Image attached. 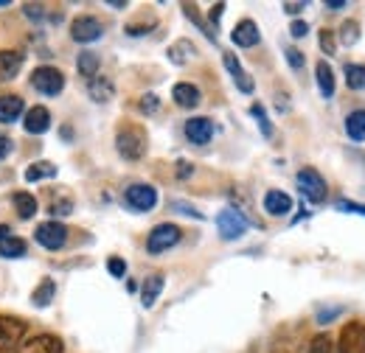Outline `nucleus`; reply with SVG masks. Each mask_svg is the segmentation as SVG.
<instances>
[{"label": "nucleus", "mask_w": 365, "mask_h": 353, "mask_svg": "<svg viewBox=\"0 0 365 353\" xmlns=\"http://www.w3.org/2000/svg\"><path fill=\"white\" fill-rule=\"evenodd\" d=\"M115 149L124 160H140L149 149V137H146V130L138 127V124H124L118 132H115Z\"/></svg>", "instance_id": "1"}, {"label": "nucleus", "mask_w": 365, "mask_h": 353, "mask_svg": "<svg viewBox=\"0 0 365 353\" xmlns=\"http://www.w3.org/2000/svg\"><path fill=\"white\" fill-rule=\"evenodd\" d=\"M182 238V230L172 221H163V224H155L152 233L146 236V253L149 255H160V253H169L172 247H178Z\"/></svg>", "instance_id": "2"}, {"label": "nucleus", "mask_w": 365, "mask_h": 353, "mask_svg": "<svg viewBox=\"0 0 365 353\" xmlns=\"http://www.w3.org/2000/svg\"><path fill=\"white\" fill-rule=\"evenodd\" d=\"M295 182H298V191L304 194V199H309L312 205L326 202L329 185H326V179H323V174H320L318 169H301L298 176H295Z\"/></svg>", "instance_id": "3"}, {"label": "nucleus", "mask_w": 365, "mask_h": 353, "mask_svg": "<svg viewBox=\"0 0 365 353\" xmlns=\"http://www.w3.org/2000/svg\"><path fill=\"white\" fill-rule=\"evenodd\" d=\"M31 88L37 90V93H43V95H48V98H53V95H59L65 90V73L59 68L40 65L31 73Z\"/></svg>", "instance_id": "4"}, {"label": "nucleus", "mask_w": 365, "mask_h": 353, "mask_svg": "<svg viewBox=\"0 0 365 353\" xmlns=\"http://www.w3.org/2000/svg\"><path fill=\"white\" fill-rule=\"evenodd\" d=\"M331 353H365V322H346L337 334V342Z\"/></svg>", "instance_id": "5"}, {"label": "nucleus", "mask_w": 365, "mask_h": 353, "mask_svg": "<svg viewBox=\"0 0 365 353\" xmlns=\"http://www.w3.org/2000/svg\"><path fill=\"white\" fill-rule=\"evenodd\" d=\"M34 241H37L40 247L51 250V253H56V250H62V247L68 244V227L56 219L43 221V224H37V230H34Z\"/></svg>", "instance_id": "6"}, {"label": "nucleus", "mask_w": 365, "mask_h": 353, "mask_svg": "<svg viewBox=\"0 0 365 353\" xmlns=\"http://www.w3.org/2000/svg\"><path fill=\"white\" fill-rule=\"evenodd\" d=\"M124 202L138 211V214H146L158 205V188L155 185H146V182H133L127 191H124Z\"/></svg>", "instance_id": "7"}, {"label": "nucleus", "mask_w": 365, "mask_h": 353, "mask_svg": "<svg viewBox=\"0 0 365 353\" xmlns=\"http://www.w3.org/2000/svg\"><path fill=\"white\" fill-rule=\"evenodd\" d=\"M71 37H73L76 43L91 45L104 37V23H101L98 17H93V14H82V17H76V20L71 23Z\"/></svg>", "instance_id": "8"}, {"label": "nucleus", "mask_w": 365, "mask_h": 353, "mask_svg": "<svg viewBox=\"0 0 365 353\" xmlns=\"http://www.w3.org/2000/svg\"><path fill=\"white\" fill-rule=\"evenodd\" d=\"M65 345L56 334H37L31 339H20L9 353H62Z\"/></svg>", "instance_id": "9"}, {"label": "nucleus", "mask_w": 365, "mask_h": 353, "mask_svg": "<svg viewBox=\"0 0 365 353\" xmlns=\"http://www.w3.org/2000/svg\"><path fill=\"white\" fill-rule=\"evenodd\" d=\"M26 320L20 317H9V314H0V353H9L23 337H26Z\"/></svg>", "instance_id": "10"}, {"label": "nucleus", "mask_w": 365, "mask_h": 353, "mask_svg": "<svg viewBox=\"0 0 365 353\" xmlns=\"http://www.w3.org/2000/svg\"><path fill=\"white\" fill-rule=\"evenodd\" d=\"M217 230H220V236H222L225 241H236V238H242V236H245V230H247V219H245L239 211L225 208V211H220V216H217Z\"/></svg>", "instance_id": "11"}, {"label": "nucleus", "mask_w": 365, "mask_h": 353, "mask_svg": "<svg viewBox=\"0 0 365 353\" xmlns=\"http://www.w3.org/2000/svg\"><path fill=\"white\" fill-rule=\"evenodd\" d=\"M182 132L188 137V143L205 146V143H211V137H214V121H211V118H188L185 127H182Z\"/></svg>", "instance_id": "12"}, {"label": "nucleus", "mask_w": 365, "mask_h": 353, "mask_svg": "<svg viewBox=\"0 0 365 353\" xmlns=\"http://www.w3.org/2000/svg\"><path fill=\"white\" fill-rule=\"evenodd\" d=\"M230 40L236 48H256L262 43V34H259V26L253 20H239L230 31Z\"/></svg>", "instance_id": "13"}, {"label": "nucleus", "mask_w": 365, "mask_h": 353, "mask_svg": "<svg viewBox=\"0 0 365 353\" xmlns=\"http://www.w3.org/2000/svg\"><path fill=\"white\" fill-rule=\"evenodd\" d=\"M222 62H225V70L233 76L236 88L242 90V93H253V90H256L253 79H250V73H245V68H242V62H239V56H236L233 51H225V53H222Z\"/></svg>", "instance_id": "14"}, {"label": "nucleus", "mask_w": 365, "mask_h": 353, "mask_svg": "<svg viewBox=\"0 0 365 353\" xmlns=\"http://www.w3.org/2000/svg\"><path fill=\"white\" fill-rule=\"evenodd\" d=\"M23 130L29 135H46L51 130V112L46 107H31L23 115Z\"/></svg>", "instance_id": "15"}, {"label": "nucleus", "mask_w": 365, "mask_h": 353, "mask_svg": "<svg viewBox=\"0 0 365 353\" xmlns=\"http://www.w3.org/2000/svg\"><path fill=\"white\" fill-rule=\"evenodd\" d=\"M292 211V196L287 194V191H267L264 194V214H270V216H287Z\"/></svg>", "instance_id": "16"}, {"label": "nucleus", "mask_w": 365, "mask_h": 353, "mask_svg": "<svg viewBox=\"0 0 365 353\" xmlns=\"http://www.w3.org/2000/svg\"><path fill=\"white\" fill-rule=\"evenodd\" d=\"M172 98H175V104L182 107V110H194L202 101V93H200L197 85H191V82H180V85L172 88Z\"/></svg>", "instance_id": "17"}, {"label": "nucleus", "mask_w": 365, "mask_h": 353, "mask_svg": "<svg viewBox=\"0 0 365 353\" xmlns=\"http://www.w3.org/2000/svg\"><path fill=\"white\" fill-rule=\"evenodd\" d=\"M26 56L20 51H0V82H11L23 70Z\"/></svg>", "instance_id": "18"}, {"label": "nucleus", "mask_w": 365, "mask_h": 353, "mask_svg": "<svg viewBox=\"0 0 365 353\" xmlns=\"http://www.w3.org/2000/svg\"><path fill=\"white\" fill-rule=\"evenodd\" d=\"M163 286H166V278L163 275H149L143 280V286H140V303H143V309H152L158 303Z\"/></svg>", "instance_id": "19"}, {"label": "nucleus", "mask_w": 365, "mask_h": 353, "mask_svg": "<svg viewBox=\"0 0 365 353\" xmlns=\"http://www.w3.org/2000/svg\"><path fill=\"white\" fill-rule=\"evenodd\" d=\"M20 115H26V104L20 95H0V124H14Z\"/></svg>", "instance_id": "20"}, {"label": "nucleus", "mask_w": 365, "mask_h": 353, "mask_svg": "<svg viewBox=\"0 0 365 353\" xmlns=\"http://www.w3.org/2000/svg\"><path fill=\"white\" fill-rule=\"evenodd\" d=\"M88 93H91V98L96 104H107V101H113V95H115V85H113V79H107V76H93L91 82H88Z\"/></svg>", "instance_id": "21"}, {"label": "nucleus", "mask_w": 365, "mask_h": 353, "mask_svg": "<svg viewBox=\"0 0 365 353\" xmlns=\"http://www.w3.org/2000/svg\"><path fill=\"white\" fill-rule=\"evenodd\" d=\"M315 79H318V90L323 98H331L334 95V70H331V65L326 62V59H320L318 65H315Z\"/></svg>", "instance_id": "22"}, {"label": "nucleus", "mask_w": 365, "mask_h": 353, "mask_svg": "<svg viewBox=\"0 0 365 353\" xmlns=\"http://www.w3.org/2000/svg\"><path fill=\"white\" fill-rule=\"evenodd\" d=\"M98 68H101L98 53H93V51H82V53H79V59H76V70H79L82 79L91 82L93 76H98Z\"/></svg>", "instance_id": "23"}, {"label": "nucleus", "mask_w": 365, "mask_h": 353, "mask_svg": "<svg viewBox=\"0 0 365 353\" xmlns=\"http://www.w3.org/2000/svg\"><path fill=\"white\" fill-rule=\"evenodd\" d=\"M346 135L354 140V143H363L365 140V110H354L346 115Z\"/></svg>", "instance_id": "24"}, {"label": "nucleus", "mask_w": 365, "mask_h": 353, "mask_svg": "<svg viewBox=\"0 0 365 353\" xmlns=\"http://www.w3.org/2000/svg\"><path fill=\"white\" fill-rule=\"evenodd\" d=\"M53 295H56V283H53L51 278H43V280H40V286L31 292V303H34L37 309H46V306H51Z\"/></svg>", "instance_id": "25"}, {"label": "nucleus", "mask_w": 365, "mask_h": 353, "mask_svg": "<svg viewBox=\"0 0 365 353\" xmlns=\"http://www.w3.org/2000/svg\"><path fill=\"white\" fill-rule=\"evenodd\" d=\"M11 202H14L17 214H20V219H31V216L37 214V199H34V194H29V191H17V194L11 196Z\"/></svg>", "instance_id": "26"}, {"label": "nucleus", "mask_w": 365, "mask_h": 353, "mask_svg": "<svg viewBox=\"0 0 365 353\" xmlns=\"http://www.w3.org/2000/svg\"><path fill=\"white\" fill-rule=\"evenodd\" d=\"M56 166L53 163H48V160H37V163H31L29 169H26V182H40V179H51V176H56Z\"/></svg>", "instance_id": "27"}, {"label": "nucleus", "mask_w": 365, "mask_h": 353, "mask_svg": "<svg viewBox=\"0 0 365 353\" xmlns=\"http://www.w3.org/2000/svg\"><path fill=\"white\" fill-rule=\"evenodd\" d=\"M29 253V244L17 236H9L0 241V258H23Z\"/></svg>", "instance_id": "28"}, {"label": "nucleus", "mask_w": 365, "mask_h": 353, "mask_svg": "<svg viewBox=\"0 0 365 353\" xmlns=\"http://www.w3.org/2000/svg\"><path fill=\"white\" fill-rule=\"evenodd\" d=\"M357 40H360V23H357V20H346V23L340 26V31H337V43L351 48Z\"/></svg>", "instance_id": "29"}, {"label": "nucleus", "mask_w": 365, "mask_h": 353, "mask_svg": "<svg viewBox=\"0 0 365 353\" xmlns=\"http://www.w3.org/2000/svg\"><path fill=\"white\" fill-rule=\"evenodd\" d=\"M194 53H197V51H194V45L188 43V40H178V43L169 48V59H172L175 65H185Z\"/></svg>", "instance_id": "30"}, {"label": "nucleus", "mask_w": 365, "mask_h": 353, "mask_svg": "<svg viewBox=\"0 0 365 353\" xmlns=\"http://www.w3.org/2000/svg\"><path fill=\"white\" fill-rule=\"evenodd\" d=\"M343 73H346V85H349L351 90H365V65L349 62Z\"/></svg>", "instance_id": "31"}, {"label": "nucleus", "mask_w": 365, "mask_h": 353, "mask_svg": "<svg viewBox=\"0 0 365 353\" xmlns=\"http://www.w3.org/2000/svg\"><path fill=\"white\" fill-rule=\"evenodd\" d=\"M331 348H334V339L329 334H318V337H312L307 353H331Z\"/></svg>", "instance_id": "32"}, {"label": "nucleus", "mask_w": 365, "mask_h": 353, "mask_svg": "<svg viewBox=\"0 0 365 353\" xmlns=\"http://www.w3.org/2000/svg\"><path fill=\"white\" fill-rule=\"evenodd\" d=\"M250 115L259 121V127H262V135H264V137L273 135V124H270V118H267V112H264L262 104H253V107H250Z\"/></svg>", "instance_id": "33"}, {"label": "nucleus", "mask_w": 365, "mask_h": 353, "mask_svg": "<svg viewBox=\"0 0 365 353\" xmlns=\"http://www.w3.org/2000/svg\"><path fill=\"white\" fill-rule=\"evenodd\" d=\"M318 43H320V51H323L326 56H334V51H337V37H334V31H329V28H320Z\"/></svg>", "instance_id": "34"}, {"label": "nucleus", "mask_w": 365, "mask_h": 353, "mask_svg": "<svg viewBox=\"0 0 365 353\" xmlns=\"http://www.w3.org/2000/svg\"><path fill=\"white\" fill-rule=\"evenodd\" d=\"M138 107H140V112H143V115H155V112L160 110V98H158L155 93H146V95H140Z\"/></svg>", "instance_id": "35"}, {"label": "nucleus", "mask_w": 365, "mask_h": 353, "mask_svg": "<svg viewBox=\"0 0 365 353\" xmlns=\"http://www.w3.org/2000/svg\"><path fill=\"white\" fill-rule=\"evenodd\" d=\"M48 211H51L53 219H56V216H68V214L73 211V202H71V199H53Z\"/></svg>", "instance_id": "36"}, {"label": "nucleus", "mask_w": 365, "mask_h": 353, "mask_svg": "<svg viewBox=\"0 0 365 353\" xmlns=\"http://www.w3.org/2000/svg\"><path fill=\"white\" fill-rule=\"evenodd\" d=\"M107 272H110L113 278H124V275H127V261H124V258H115V255H113V258L107 261Z\"/></svg>", "instance_id": "37"}, {"label": "nucleus", "mask_w": 365, "mask_h": 353, "mask_svg": "<svg viewBox=\"0 0 365 353\" xmlns=\"http://www.w3.org/2000/svg\"><path fill=\"white\" fill-rule=\"evenodd\" d=\"M287 62H289L292 70H301V68H304V53L295 51V48H287Z\"/></svg>", "instance_id": "38"}, {"label": "nucleus", "mask_w": 365, "mask_h": 353, "mask_svg": "<svg viewBox=\"0 0 365 353\" xmlns=\"http://www.w3.org/2000/svg\"><path fill=\"white\" fill-rule=\"evenodd\" d=\"M337 208H340V211H349V214H360V216H365V205H360V202L340 199V202H337Z\"/></svg>", "instance_id": "39"}, {"label": "nucleus", "mask_w": 365, "mask_h": 353, "mask_svg": "<svg viewBox=\"0 0 365 353\" xmlns=\"http://www.w3.org/2000/svg\"><path fill=\"white\" fill-rule=\"evenodd\" d=\"M222 11H225V3H217L211 11H208V20H211V28L217 31V26H220V20H222Z\"/></svg>", "instance_id": "40"}, {"label": "nucleus", "mask_w": 365, "mask_h": 353, "mask_svg": "<svg viewBox=\"0 0 365 353\" xmlns=\"http://www.w3.org/2000/svg\"><path fill=\"white\" fill-rule=\"evenodd\" d=\"M289 34H292L295 40H301V37H307V34H309V26H307L304 20H295V23L289 26Z\"/></svg>", "instance_id": "41"}, {"label": "nucleus", "mask_w": 365, "mask_h": 353, "mask_svg": "<svg viewBox=\"0 0 365 353\" xmlns=\"http://www.w3.org/2000/svg\"><path fill=\"white\" fill-rule=\"evenodd\" d=\"M23 11H26V17H29V20H37V23L46 17V14H43V6H31V3H26V6H23Z\"/></svg>", "instance_id": "42"}, {"label": "nucleus", "mask_w": 365, "mask_h": 353, "mask_svg": "<svg viewBox=\"0 0 365 353\" xmlns=\"http://www.w3.org/2000/svg\"><path fill=\"white\" fill-rule=\"evenodd\" d=\"M172 208H175V211H185V216H194V219H202V214H200L197 208H191V205H185V202H172Z\"/></svg>", "instance_id": "43"}, {"label": "nucleus", "mask_w": 365, "mask_h": 353, "mask_svg": "<svg viewBox=\"0 0 365 353\" xmlns=\"http://www.w3.org/2000/svg\"><path fill=\"white\" fill-rule=\"evenodd\" d=\"M191 174H194V166L185 163V160H180V163H178V176H180V179H188Z\"/></svg>", "instance_id": "44"}, {"label": "nucleus", "mask_w": 365, "mask_h": 353, "mask_svg": "<svg viewBox=\"0 0 365 353\" xmlns=\"http://www.w3.org/2000/svg\"><path fill=\"white\" fill-rule=\"evenodd\" d=\"M11 146H14V143H11L9 137H3V135H0V160H6V157L11 154Z\"/></svg>", "instance_id": "45"}, {"label": "nucleus", "mask_w": 365, "mask_h": 353, "mask_svg": "<svg viewBox=\"0 0 365 353\" xmlns=\"http://www.w3.org/2000/svg\"><path fill=\"white\" fill-rule=\"evenodd\" d=\"M307 9V3H284V11L287 14H298V11H304Z\"/></svg>", "instance_id": "46"}, {"label": "nucleus", "mask_w": 365, "mask_h": 353, "mask_svg": "<svg viewBox=\"0 0 365 353\" xmlns=\"http://www.w3.org/2000/svg\"><path fill=\"white\" fill-rule=\"evenodd\" d=\"M326 9H346V0H326Z\"/></svg>", "instance_id": "47"}, {"label": "nucleus", "mask_w": 365, "mask_h": 353, "mask_svg": "<svg viewBox=\"0 0 365 353\" xmlns=\"http://www.w3.org/2000/svg\"><path fill=\"white\" fill-rule=\"evenodd\" d=\"M270 353H292V351H289L287 345H281V342H278V345H273V348H270Z\"/></svg>", "instance_id": "48"}, {"label": "nucleus", "mask_w": 365, "mask_h": 353, "mask_svg": "<svg viewBox=\"0 0 365 353\" xmlns=\"http://www.w3.org/2000/svg\"><path fill=\"white\" fill-rule=\"evenodd\" d=\"M9 236H11V230H9L6 224H0V241H3V238H9Z\"/></svg>", "instance_id": "49"}, {"label": "nucleus", "mask_w": 365, "mask_h": 353, "mask_svg": "<svg viewBox=\"0 0 365 353\" xmlns=\"http://www.w3.org/2000/svg\"><path fill=\"white\" fill-rule=\"evenodd\" d=\"M110 6H113V9H127V3H124V0H113Z\"/></svg>", "instance_id": "50"}, {"label": "nucleus", "mask_w": 365, "mask_h": 353, "mask_svg": "<svg viewBox=\"0 0 365 353\" xmlns=\"http://www.w3.org/2000/svg\"><path fill=\"white\" fill-rule=\"evenodd\" d=\"M250 353H256V351H250Z\"/></svg>", "instance_id": "51"}]
</instances>
